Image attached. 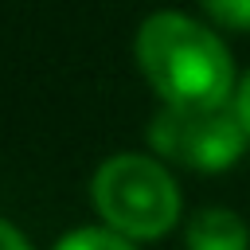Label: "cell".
I'll return each mask as SVG.
<instances>
[{"label": "cell", "mask_w": 250, "mask_h": 250, "mask_svg": "<svg viewBox=\"0 0 250 250\" xmlns=\"http://www.w3.org/2000/svg\"><path fill=\"white\" fill-rule=\"evenodd\" d=\"M207 16H215L223 27L250 31V0H203Z\"/></svg>", "instance_id": "cell-6"}, {"label": "cell", "mask_w": 250, "mask_h": 250, "mask_svg": "<svg viewBox=\"0 0 250 250\" xmlns=\"http://www.w3.org/2000/svg\"><path fill=\"white\" fill-rule=\"evenodd\" d=\"M148 145L172 164H184L195 172H223L246 152L250 133L234 102L164 105L148 125Z\"/></svg>", "instance_id": "cell-3"}, {"label": "cell", "mask_w": 250, "mask_h": 250, "mask_svg": "<svg viewBox=\"0 0 250 250\" xmlns=\"http://www.w3.org/2000/svg\"><path fill=\"white\" fill-rule=\"evenodd\" d=\"M55 250H133V242L121 234V230H102V227H82V230H70Z\"/></svg>", "instance_id": "cell-5"}, {"label": "cell", "mask_w": 250, "mask_h": 250, "mask_svg": "<svg viewBox=\"0 0 250 250\" xmlns=\"http://www.w3.org/2000/svg\"><path fill=\"white\" fill-rule=\"evenodd\" d=\"M137 62L164 105L227 102L234 66L219 35L180 12H156L137 31Z\"/></svg>", "instance_id": "cell-1"}, {"label": "cell", "mask_w": 250, "mask_h": 250, "mask_svg": "<svg viewBox=\"0 0 250 250\" xmlns=\"http://www.w3.org/2000/svg\"><path fill=\"white\" fill-rule=\"evenodd\" d=\"M188 250H250V230L234 211L203 207L188 219Z\"/></svg>", "instance_id": "cell-4"}, {"label": "cell", "mask_w": 250, "mask_h": 250, "mask_svg": "<svg viewBox=\"0 0 250 250\" xmlns=\"http://www.w3.org/2000/svg\"><path fill=\"white\" fill-rule=\"evenodd\" d=\"M234 109H238V117H242V125H246V133H250V74L234 86Z\"/></svg>", "instance_id": "cell-7"}, {"label": "cell", "mask_w": 250, "mask_h": 250, "mask_svg": "<svg viewBox=\"0 0 250 250\" xmlns=\"http://www.w3.org/2000/svg\"><path fill=\"white\" fill-rule=\"evenodd\" d=\"M90 191L102 219L125 238H160L180 219V191L172 176L148 156L105 160Z\"/></svg>", "instance_id": "cell-2"}, {"label": "cell", "mask_w": 250, "mask_h": 250, "mask_svg": "<svg viewBox=\"0 0 250 250\" xmlns=\"http://www.w3.org/2000/svg\"><path fill=\"white\" fill-rule=\"evenodd\" d=\"M0 250H31V246H27V238H23L12 223L0 219Z\"/></svg>", "instance_id": "cell-8"}]
</instances>
